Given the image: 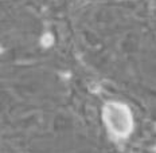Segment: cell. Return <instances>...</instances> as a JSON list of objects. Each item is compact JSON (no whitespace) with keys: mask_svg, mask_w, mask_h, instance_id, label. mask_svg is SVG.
Returning <instances> with one entry per match:
<instances>
[{"mask_svg":"<svg viewBox=\"0 0 156 153\" xmlns=\"http://www.w3.org/2000/svg\"><path fill=\"white\" fill-rule=\"evenodd\" d=\"M101 117L109 134L117 140L128 138L135 129L132 110L124 102L120 101L105 102L102 106Z\"/></svg>","mask_w":156,"mask_h":153,"instance_id":"1","label":"cell"}]
</instances>
